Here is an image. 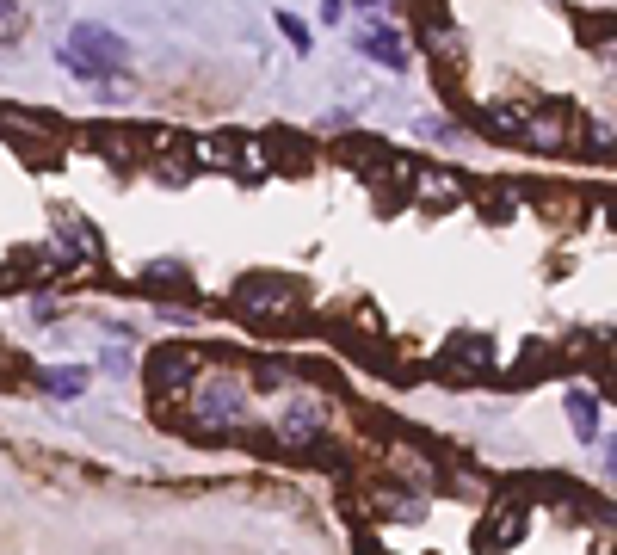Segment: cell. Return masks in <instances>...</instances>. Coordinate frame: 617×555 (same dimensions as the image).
Returning a JSON list of instances; mask_svg holds the SVG:
<instances>
[{
	"label": "cell",
	"mask_w": 617,
	"mask_h": 555,
	"mask_svg": "<svg viewBox=\"0 0 617 555\" xmlns=\"http://www.w3.org/2000/svg\"><path fill=\"white\" fill-rule=\"evenodd\" d=\"M297 303H303V284H297V278L247 272V278L235 284V309H241L247 321H260V327H297V321H303Z\"/></svg>",
	"instance_id": "cell-1"
},
{
	"label": "cell",
	"mask_w": 617,
	"mask_h": 555,
	"mask_svg": "<svg viewBox=\"0 0 617 555\" xmlns=\"http://www.w3.org/2000/svg\"><path fill=\"white\" fill-rule=\"evenodd\" d=\"M124 62H130V44L105 25H75V37H68V50H62V68L81 74V81H99V74H112Z\"/></svg>",
	"instance_id": "cell-2"
},
{
	"label": "cell",
	"mask_w": 617,
	"mask_h": 555,
	"mask_svg": "<svg viewBox=\"0 0 617 555\" xmlns=\"http://www.w3.org/2000/svg\"><path fill=\"white\" fill-rule=\"evenodd\" d=\"M247 426V395L235 383H216L198 395V414H192V432H241Z\"/></svg>",
	"instance_id": "cell-3"
},
{
	"label": "cell",
	"mask_w": 617,
	"mask_h": 555,
	"mask_svg": "<svg viewBox=\"0 0 617 555\" xmlns=\"http://www.w3.org/2000/svg\"><path fill=\"white\" fill-rule=\"evenodd\" d=\"M494 364H500V352H494L488 333H451L445 340V370L451 377H494Z\"/></svg>",
	"instance_id": "cell-4"
},
{
	"label": "cell",
	"mask_w": 617,
	"mask_h": 555,
	"mask_svg": "<svg viewBox=\"0 0 617 555\" xmlns=\"http://www.w3.org/2000/svg\"><path fill=\"white\" fill-rule=\"evenodd\" d=\"M192 377H198V358H192V352H155V358H149V389H155L161 401H173Z\"/></svg>",
	"instance_id": "cell-5"
},
{
	"label": "cell",
	"mask_w": 617,
	"mask_h": 555,
	"mask_svg": "<svg viewBox=\"0 0 617 555\" xmlns=\"http://www.w3.org/2000/svg\"><path fill=\"white\" fill-rule=\"evenodd\" d=\"M260 148L272 155V167H278V173H303V167L315 161V142H309V136H290V130H266V136H260Z\"/></svg>",
	"instance_id": "cell-6"
},
{
	"label": "cell",
	"mask_w": 617,
	"mask_h": 555,
	"mask_svg": "<svg viewBox=\"0 0 617 555\" xmlns=\"http://www.w3.org/2000/svg\"><path fill=\"white\" fill-rule=\"evenodd\" d=\"M358 50H365L371 62H383V68H395V74H402L408 68V50H402V37H395V31H358Z\"/></svg>",
	"instance_id": "cell-7"
},
{
	"label": "cell",
	"mask_w": 617,
	"mask_h": 555,
	"mask_svg": "<svg viewBox=\"0 0 617 555\" xmlns=\"http://www.w3.org/2000/svg\"><path fill=\"white\" fill-rule=\"evenodd\" d=\"M297 457H309V463H321V469H334V475H346V469H352V463H346V451H340L328 432H309Z\"/></svg>",
	"instance_id": "cell-8"
},
{
	"label": "cell",
	"mask_w": 617,
	"mask_h": 555,
	"mask_svg": "<svg viewBox=\"0 0 617 555\" xmlns=\"http://www.w3.org/2000/svg\"><path fill=\"white\" fill-rule=\"evenodd\" d=\"M198 161L241 167V161H247V136H216V142H198Z\"/></svg>",
	"instance_id": "cell-9"
},
{
	"label": "cell",
	"mask_w": 617,
	"mask_h": 555,
	"mask_svg": "<svg viewBox=\"0 0 617 555\" xmlns=\"http://www.w3.org/2000/svg\"><path fill=\"white\" fill-rule=\"evenodd\" d=\"M568 420H574V432L593 444V432H599V401L587 395V389H568Z\"/></svg>",
	"instance_id": "cell-10"
},
{
	"label": "cell",
	"mask_w": 617,
	"mask_h": 555,
	"mask_svg": "<svg viewBox=\"0 0 617 555\" xmlns=\"http://www.w3.org/2000/svg\"><path fill=\"white\" fill-rule=\"evenodd\" d=\"M383 155H389V148H383V142H377V136H352V142H346V148H340V161H352V167H358V173H371V167H377V161H383Z\"/></svg>",
	"instance_id": "cell-11"
},
{
	"label": "cell",
	"mask_w": 617,
	"mask_h": 555,
	"mask_svg": "<svg viewBox=\"0 0 617 555\" xmlns=\"http://www.w3.org/2000/svg\"><path fill=\"white\" fill-rule=\"evenodd\" d=\"M309 432H321V420H315V407H290V414H284V438H290V444H303Z\"/></svg>",
	"instance_id": "cell-12"
},
{
	"label": "cell",
	"mask_w": 617,
	"mask_h": 555,
	"mask_svg": "<svg viewBox=\"0 0 617 555\" xmlns=\"http://www.w3.org/2000/svg\"><path fill=\"white\" fill-rule=\"evenodd\" d=\"M44 389H50V395H81L87 377H81V370H44Z\"/></svg>",
	"instance_id": "cell-13"
},
{
	"label": "cell",
	"mask_w": 617,
	"mask_h": 555,
	"mask_svg": "<svg viewBox=\"0 0 617 555\" xmlns=\"http://www.w3.org/2000/svg\"><path fill=\"white\" fill-rule=\"evenodd\" d=\"M482 198H488V204H482L488 216H506V210H513V198H519V192H513V185H482Z\"/></svg>",
	"instance_id": "cell-14"
},
{
	"label": "cell",
	"mask_w": 617,
	"mask_h": 555,
	"mask_svg": "<svg viewBox=\"0 0 617 555\" xmlns=\"http://www.w3.org/2000/svg\"><path fill=\"white\" fill-rule=\"evenodd\" d=\"M284 377H290V370H284L278 358H266V364H253V389H278Z\"/></svg>",
	"instance_id": "cell-15"
},
{
	"label": "cell",
	"mask_w": 617,
	"mask_h": 555,
	"mask_svg": "<svg viewBox=\"0 0 617 555\" xmlns=\"http://www.w3.org/2000/svg\"><path fill=\"white\" fill-rule=\"evenodd\" d=\"M297 370H303L309 383H328V389H340V370H334V364H321V358H303Z\"/></svg>",
	"instance_id": "cell-16"
},
{
	"label": "cell",
	"mask_w": 617,
	"mask_h": 555,
	"mask_svg": "<svg viewBox=\"0 0 617 555\" xmlns=\"http://www.w3.org/2000/svg\"><path fill=\"white\" fill-rule=\"evenodd\" d=\"M142 278H155V284H186V266H179V259H155Z\"/></svg>",
	"instance_id": "cell-17"
},
{
	"label": "cell",
	"mask_w": 617,
	"mask_h": 555,
	"mask_svg": "<svg viewBox=\"0 0 617 555\" xmlns=\"http://www.w3.org/2000/svg\"><path fill=\"white\" fill-rule=\"evenodd\" d=\"M278 31L290 37V44H297V56L309 50V25H303V19H290V13H278Z\"/></svg>",
	"instance_id": "cell-18"
},
{
	"label": "cell",
	"mask_w": 617,
	"mask_h": 555,
	"mask_svg": "<svg viewBox=\"0 0 617 555\" xmlns=\"http://www.w3.org/2000/svg\"><path fill=\"white\" fill-rule=\"evenodd\" d=\"M358 7H365V13H389V0H358Z\"/></svg>",
	"instance_id": "cell-19"
},
{
	"label": "cell",
	"mask_w": 617,
	"mask_h": 555,
	"mask_svg": "<svg viewBox=\"0 0 617 555\" xmlns=\"http://www.w3.org/2000/svg\"><path fill=\"white\" fill-rule=\"evenodd\" d=\"M7 13H13V0H0V19H7Z\"/></svg>",
	"instance_id": "cell-20"
}]
</instances>
